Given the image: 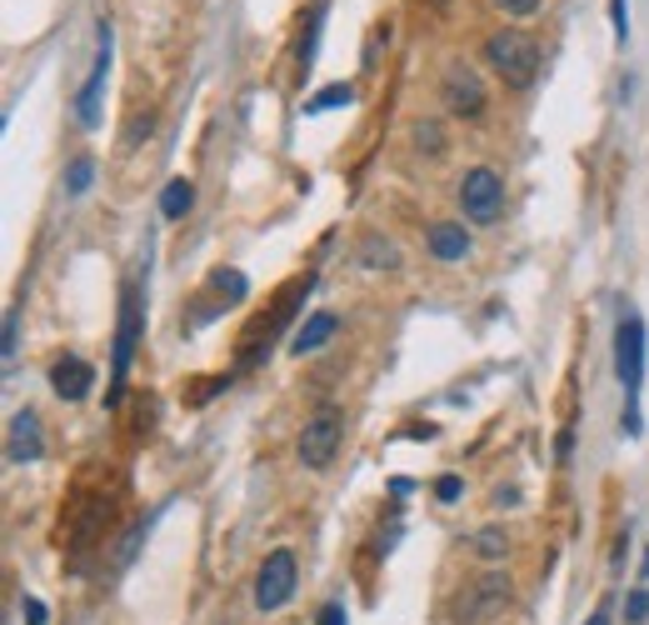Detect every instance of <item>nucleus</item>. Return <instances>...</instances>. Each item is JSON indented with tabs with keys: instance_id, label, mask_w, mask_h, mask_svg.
Instances as JSON below:
<instances>
[{
	"instance_id": "nucleus-16",
	"label": "nucleus",
	"mask_w": 649,
	"mask_h": 625,
	"mask_svg": "<svg viewBox=\"0 0 649 625\" xmlns=\"http://www.w3.org/2000/svg\"><path fill=\"white\" fill-rule=\"evenodd\" d=\"M355 101V85L349 81H335V85H325V91H315L305 101V115H320V111H335V105H349Z\"/></svg>"
},
{
	"instance_id": "nucleus-14",
	"label": "nucleus",
	"mask_w": 649,
	"mask_h": 625,
	"mask_svg": "<svg viewBox=\"0 0 649 625\" xmlns=\"http://www.w3.org/2000/svg\"><path fill=\"white\" fill-rule=\"evenodd\" d=\"M190 205H195V185H190L185 175H175V181L160 191V215H165V221H185Z\"/></svg>"
},
{
	"instance_id": "nucleus-4",
	"label": "nucleus",
	"mask_w": 649,
	"mask_h": 625,
	"mask_svg": "<svg viewBox=\"0 0 649 625\" xmlns=\"http://www.w3.org/2000/svg\"><path fill=\"white\" fill-rule=\"evenodd\" d=\"M459 211L469 225H495L505 215V181H499L489 165H475L459 181Z\"/></svg>"
},
{
	"instance_id": "nucleus-6",
	"label": "nucleus",
	"mask_w": 649,
	"mask_h": 625,
	"mask_svg": "<svg viewBox=\"0 0 649 625\" xmlns=\"http://www.w3.org/2000/svg\"><path fill=\"white\" fill-rule=\"evenodd\" d=\"M110 46H115V31H110V21H100L95 61H90V75H85V85H80V95H75V121L85 125V131H95L100 125V95H105V75H110Z\"/></svg>"
},
{
	"instance_id": "nucleus-11",
	"label": "nucleus",
	"mask_w": 649,
	"mask_h": 625,
	"mask_svg": "<svg viewBox=\"0 0 649 625\" xmlns=\"http://www.w3.org/2000/svg\"><path fill=\"white\" fill-rule=\"evenodd\" d=\"M90 385H95V371H90L80 355H65V361L50 365V391H55L60 401H85Z\"/></svg>"
},
{
	"instance_id": "nucleus-23",
	"label": "nucleus",
	"mask_w": 649,
	"mask_h": 625,
	"mask_svg": "<svg viewBox=\"0 0 649 625\" xmlns=\"http://www.w3.org/2000/svg\"><path fill=\"white\" fill-rule=\"evenodd\" d=\"M16 345H20V305H10V315H6V361H16Z\"/></svg>"
},
{
	"instance_id": "nucleus-20",
	"label": "nucleus",
	"mask_w": 649,
	"mask_h": 625,
	"mask_svg": "<svg viewBox=\"0 0 649 625\" xmlns=\"http://www.w3.org/2000/svg\"><path fill=\"white\" fill-rule=\"evenodd\" d=\"M645 615H649V591H645V585H635V591H629V601H625V621L629 625H645Z\"/></svg>"
},
{
	"instance_id": "nucleus-22",
	"label": "nucleus",
	"mask_w": 649,
	"mask_h": 625,
	"mask_svg": "<svg viewBox=\"0 0 649 625\" xmlns=\"http://www.w3.org/2000/svg\"><path fill=\"white\" fill-rule=\"evenodd\" d=\"M359 255H365L375 271H379V265H395V245H379V241H365V251H359Z\"/></svg>"
},
{
	"instance_id": "nucleus-19",
	"label": "nucleus",
	"mask_w": 649,
	"mask_h": 625,
	"mask_svg": "<svg viewBox=\"0 0 649 625\" xmlns=\"http://www.w3.org/2000/svg\"><path fill=\"white\" fill-rule=\"evenodd\" d=\"M409 135H415V145H419L425 155H439V151H445V131H439L435 121H419Z\"/></svg>"
},
{
	"instance_id": "nucleus-12",
	"label": "nucleus",
	"mask_w": 649,
	"mask_h": 625,
	"mask_svg": "<svg viewBox=\"0 0 649 625\" xmlns=\"http://www.w3.org/2000/svg\"><path fill=\"white\" fill-rule=\"evenodd\" d=\"M425 251L435 255V261H445V265L465 261L469 255V231L459 221H435L429 225V235H425Z\"/></svg>"
},
{
	"instance_id": "nucleus-1",
	"label": "nucleus",
	"mask_w": 649,
	"mask_h": 625,
	"mask_svg": "<svg viewBox=\"0 0 649 625\" xmlns=\"http://www.w3.org/2000/svg\"><path fill=\"white\" fill-rule=\"evenodd\" d=\"M485 65L509 85V91H529L539 75V41L515 31V26H505V31H495L485 41Z\"/></svg>"
},
{
	"instance_id": "nucleus-9",
	"label": "nucleus",
	"mask_w": 649,
	"mask_h": 625,
	"mask_svg": "<svg viewBox=\"0 0 649 625\" xmlns=\"http://www.w3.org/2000/svg\"><path fill=\"white\" fill-rule=\"evenodd\" d=\"M339 435H345L339 415L335 411H320L315 421L300 431V465H305V471H325V465L335 461V451H339Z\"/></svg>"
},
{
	"instance_id": "nucleus-3",
	"label": "nucleus",
	"mask_w": 649,
	"mask_h": 625,
	"mask_svg": "<svg viewBox=\"0 0 649 625\" xmlns=\"http://www.w3.org/2000/svg\"><path fill=\"white\" fill-rule=\"evenodd\" d=\"M509 605V575H499V571H489V575H479L475 585H465V591L449 601V625H485V621H495L499 611Z\"/></svg>"
},
{
	"instance_id": "nucleus-27",
	"label": "nucleus",
	"mask_w": 649,
	"mask_h": 625,
	"mask_svg": "<svg viewBox=\"0 0 649 625\" xmlns=\"http://www.w3.org/2000/svg\"><path fill=\"white\" fill-rule=\"evenodd\" d=\"M320 625H345V605H339V601H329L325 611H320Z\"/></svg>"
},
{
	"instance_id": "nucleus-17",
	"label": "nucleus",
	"mask_w": 649,
	"mask_h": 625,
	"mask_svg": "<svg viewBox=\"0 0 649 625\" xmlns=\"http://www.w3.org/2000/svg\"><path fill=\"white\" fill-rule=\"evenodd\" d=\"M90 181H95V161H90V155H75V161L65 165V191L70 195H85Z\"/></svg>"
},
{
	"instance_id": "nucleus-5",
	"label": "nucleus",
	"mask_w": 649,
	"mask_h": 625,
	"mask_svg": "<svg viewBox=\"0 0 649 625\" xmlns=\"http://www.w3.org/2000/svg\"><path fill=\"white\" fill-rule=\"evenodd\" d=\"M295 585H300V565H295V551H270L265 561H260V571H255V611H280V605L295 595Z\"/></svg>"
},
{
	"instance_id": "nucleus-25",
	"label": "nucleus",
	"mask_w": 649,
	"mask_h": 625,
	"mask_svg": "<svg viewBox=\"0 0 649 625\" xmlns=\"http://www.w3.org/2000/svg\"><path fill=\"white\" fill-rule=\"evenodd\" d=\"M495 6H499L505 16H535V11H539V0H495Z\"/></svg>"
},
{
	"instance_id": "nucleus-2",
	"label": "nucleus",
	"mask_w": 649,
	"mask_h": 625,
	"mask_svg": "<svg viewBox=\"0 0 649 625\" xmlns=\"http://www.w3.org/2000/svg\"><path fill=\"white\" fill-rule=\"evenodd\" d=\"M615 371H619V385L629 395V411H625V431L639 435V391H645V321L635 311H625L615 331Z\"/></svg>"
},
{
	"instance_id": "nucleus-8",
	"label": "nucleus",
	"mask_w": 649,
	"mask_h": 625,
	"mask_svg": "<svg viewBox=\"0 0 649 625\" xmlns=\"http://www.w3.org/2000/svg\"><path fill=\"white\" fill-rule=\"evenodd\" d=\"M135 345H140V295L125 291L120 295V325H115V365H110V405L125 391V371L135 361Z\"/></svg>"
},
{
	"instance_id": "nucleus-21",
	"label": "nucleus",
	"mask_w": 649,
	"mask_h": 625,
	"mask_svg": "<svg viewBox=\"0 0 649 625\" xmlns=\"http://www.w3.org/2000/svg\"><path fill=\"white\" fill-rule=\"evenodd\" d=\"M609 21H615V41L625 46V36H629V0H609Z\"/></svg>"
},
{
	"instance_id": "nucleus-29",
	"label": "nucleus",
	"mask_w": 649,
	"mask_h": 625,
	"mask_svg": "<svg viewBox=\"0 0 649 625\" xmlns=\"http://www.w3.org/2000/svg\"><path fill=\"white\" fill-rule=\"evenodd\" d=\"M645 581H649V555H645Z\"/></svg>"
},
{
	"instance_id": "nucleus-28",
	"label": "nucleus",
	"mask_w": 649,
	"mask_h": 625,
	"mask_svg": "<svg viewBox=\"0 0 649 625\" xmlns=\"http://www.w3.org/2000/svg\"><path fill=\"white\" fill-rule=\"evenodd\" d=\"M585 625H609V605H599V611L595 615H589V621Z\"/></svg>"
},
{
	"instance_id": "nucleus-18",
	"label": "nucleus",
	"mask_w": 649,
	"mask_h": 625,
	"mask_svg": "<svg viewBox=\"0 0 649 625\" xmlns=\"http://www.w3.org/2000/svg\"><path fill=\"white\" fill-rule=\"evenodd\" d=\"M320 21H325V0H315V11H310V31H305V41H300V65H305V71H310V61H315Z\"/></svg>"
},
{
	"instance_id": "nucleus-24",
	"label": "nucleus",
	"mask_w": 649,
	"mask_h": 625,
	"mask_svg": "<svg viewBox=\"0 0 649 625\" xmlns=\"http://www.w3.org/2000/svg\"><path fill=\"white\" fill-rule=\"evenodd\" d=\"M459 491H465V485H459V475H439V481H435L439 501H459Z\"/></svg>"
},
{
	"instance_id": "nucleus-10",
	"label": "nucleus",
	"mask_w": 649,
	"mask_h": 625,
	"mask_svg": "<svg viewBox=\"0 0 649 625\" xmlns=\"http://www.w3.org/2000/svg\"><path fill=\"white\" fill-rule=\"evenodd\" d=\"M45 455V441H40V415L36 411H20L10 415V435H6V461L10 465H30Z\"/></svg>"
},
{
	"instance_id": "nucleus-13",
	"label": "nucleus",
	"mask_w": 649,
	"mask_h": 625,
	"mask_svg": "<svg viewBox=\"0 0 649 625\" xmlns=\"http://www.w3.org/2000/svg\"><path fill=\"white\" fill-rule=\"evenodd\" d=\"M335 331H339V315H329V311H315V315H310V321L295 331V341H290V351H295V355H310V351H320V345H325Z\"/></svg>"
},
{
	"instance_id": "nucleus-15",
	"label": "nucleus",
	"mask_w": 649,
	"mask_h": 625,
	"mask_svg": "<svg viewBox=\"0 0 649 625\" xmlns=\"http://www.w3.org/2000/svg\"><path fill=\"white\" fill-rule=\"evenodd\" d=\"M469 545H475L479 561H505V555H509V535L499 531V525H485V531H475V535H469Z\"/></svg>"
},
{
	"instance_id": "nucleus-7",
	"label": "nucleus",
	"mask_w": 649,
	"mask_h": 625,
	"mask_svg": "<svg viewBox=\"0 0 649 625\" xmlns=\"http://www.w3.org/2000/svg\"><path fill=\"white\" fill-rule=\"evenodd\" d=\"M439 101H445V111L455 115V121H479L485 115V85H479V75L469 71L465 61H455L445 71V81H439Z\"/></svg>"
},
{
	"instance_id": "nucleus-26",
	"label": "nucleus",
	"mask_w": 649,
	"mask_h": 625,
	"mask_svg": "<svg viewBox=\"0 0 649 625\" xmlns=\"http://www.w3.org/2000/svg\"><path fill=\"white\" fill-rule=\"evenodd\" d=\"M20 611H26V621H30V625H45V605H40L36 595H26V601H20Z\"/></svg>"
}]
</instances>
